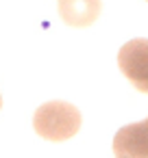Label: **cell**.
<instances>
[{"mask_svg":"<svg viewBox=\"0 0 148 158\" xmlns=\"http://www.w3.org/2000/svg\"><path fill=\"white\" fill-rule=\"evenodd\" d=\"M0 108H2V95H0Z\"/></svg>","mask_w":148,"mask_h":158,"instance_id":"obj_5","label":"cell"},{"mask_svg":"<svg viewBox=\"0 0 148 158\" xmlns=\"http://www.w3.org/2000/svg\"><path fill=\"white\" fill-rule=\"evenodd\" d=\"M33 128L42 139L65 141L72 139L81 128V113L74 104L68 102H46L33 115Z\"/></svg>","mask_w":148,"mask_h":158,"instance_id":"obj_1","label":"cell"},{"mask_svg":"<svg viewBox=\"0 0 148 158\" xmlns=\"http://www.w3.org/2000/svg\"><path fill=\"white\" fill-rule=\"evenodd\" d=\"M113 154L115 158H148V117L115 132Z\"/></svg>","mask_w":148,"mask_h":158,"instance_id":"obj_3","label":"cell"},{"mask_svg":"<svg viewBox=\"0 0 148 158\" xmlns=\"http://www.w3.org/2000/svg\"><path fill=\"white\" fill-rule=\"evenodd\" d=\"M118 67L141 93H148V39H131L118 52Z\"/></svg>","mask_w":148,"mask_h":158,"instance_id":"obj_2","label":"cell"},{"mask_svg":"<svg viewBox=\"0 0 148 158\" xmlns=\"http://www.w3.org/2000/svg\"><path fill=\"white\" fill-rule=\"evenodd\" d=\"M100 0H59V15L68 26H89L100 15Z\"/></svg>","mask_w":148,"mask_h":158,"instance_id":"obj_4","label":"cell"}]
</instances>
